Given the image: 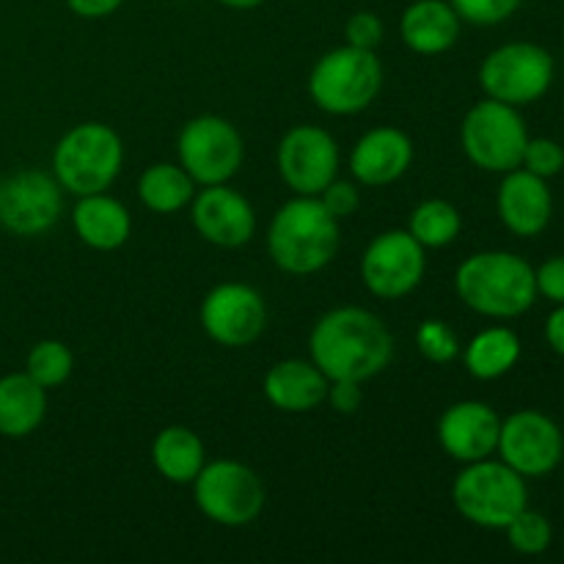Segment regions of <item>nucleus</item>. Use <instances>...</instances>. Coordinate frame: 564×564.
I'll use <instances>...</instances> for the list:
<instances>
[{"mask_svg": "<svg viewBox=\"0 0 564 564\" xmlns=\"http://www.w3.org/2000/svg\"><path fill=\"white\" fill-rule=\"evenodd\" d=\"M308 350L312 361L328 380L364 383L389 367L394 356V339L372 312L341 306L317 319L308 336Z\"/></svg>", "mask_w": 564, "mask_h": 564, "instance_id": "1", "label": "nucleus"}, {"mask_svg": "<svg viewBox=\"0 0 564 564\" xmlns=\"http://www.w3.org/2000/svg\"><path fill=\"white\" fill-rule=\"evenodd\" d=\"M455 290L471 312L494 319L521 317L538 301L534 268L510 251H479L460 262Z\"/></svg>", "mask_w": 564, "mask_h": 564, "instance_id": "2", "label": "nucleus"}, {"mask_svg": "<svg viewBox=\"0 0 564 564\" xmlns=\"http://www.w3.org/2000/svg\"><path fill=\"white\" fill-rule=\"evenodd\" d=\"M339 251V220L317 196H295L273 215L268 253L290 275H312Z\"/></svg>", "mask_w": 564, "mask_h": 564, "instance_id": "3", "label": "nucleus"}, {"mask_svg": "<svg viewBox=\"0 0 564 564\" xmlns=\"http://www.w3.org/2000/svg\"><path fill=\"white\" fill-rule=\"evenodd\" d=\"M124 147L119 132L99 121L77 124L55 143L53 176L72 196L105 193L119 176Z\"/></svg>", "mask_w": 564, "mask_h": 564, "instance_id": "4", "label": "nucleus"}, {"mask_svg": "<svg viewBox=\"0 0 564 564\" xmlns=\"http://www.w3.org/2000/svg\"><path fill=\"white\" fill-rule=\"evenodd\" d=\"M383 86V66L375 50L345 44L314 64L308 94L314 105L330 116H352L367 110Z\"/></svg>", "mask_w": 564, "mask_h": 564, "instance_id": "5", "label": "nucleus"}, {"mask_svg": "<svg viewBox=\"0 0 564 564\" xmlns=\"http://www.w3.org/2000/svg\"><path fill=\"white\" fill-rule=\"evenodd\" d=\"M452 501L468 523L482 529H505L527 507V477L505 460L466 463L452 485Z\"/></svg>", "mask_w": 564, "mask_h": 564, "instance_id": "6", "label": "nucleus"}, {"mask_svg": "<svg viewBox=\"0 0 564 564\" xmlns=\"http://www.w3.org/2000/svg\"><path fill=\"white\" fill-rule=\"evenodd\" d=\"M460 143L466 158L490 174H507L521 169L529 130L516 105L499 99H482L466 113L460 127Z\"/></svg>", "mask_w": 564, "mask_h": 564, "instance_id": "7", "label": "nucleus"}, {"mask_svg": "<svg viewBox=\"0 0 564 564\" xmlns=\"http://www.w3.org/2000/svg\"><path fill=\"white\" fill-rule=\"evenodd\" d=\"M554 55L534 42H510L496 47L479 66V83L490 99L507 105H532L554 83Z\"/></svg>", "mask_w": 564, "mask_h": 564, "instance_id": "8", "label": "nucleus"}, {"mask_svg": "<svg viewBox=\"0 0 564 564\" xmlns=\"http://www.w3.org/2000/svg\"><path fill=\"white\" fill-rule=\"evenodd\" d=\"M196 507L218 527L240 529L259 518L264 507V485L253 468L237 460L204 463L193 479Z\"/></svg>", "mask_w": 564, "mask_h": 564, "instance_id": "9", "label": "nucleus"}, {"mask_svg": "<svg viewBox=\"0 0 564 564\" xmlns=\"http://www.w3.org/2000/svg\"><path fill=\"white\" fill-rule=\"evenodd\" d=\"M176 152L196 185H226L242 165V138L231 121L198 116L182 127Z\"/></svg>", "mask_w": 564, "mask_h": 564, "instance_id": "10", "label": "nucleus"}, {"mask_svg": "<svg viewBox=\"0 0 564 564\" xmlns=\"http://www.w3.org/2000/svg\"><path fill=\"white\" fill-rule=\"evenodd\" d=\"M64 187L53 174L25 169L0 180V226L17 237H39L58 224Z\"/></svg>", "mask_w": 564, "mask_h": 564, "instance_id": "11", "label": "nucleus"}, {"mask_svg": "<svg viewBox=\"0 0 564 564\" xmlns=\"http://www.w3.org/2000/svg\"><path fill=\"white\" fill-rule=\"evenodd\" d=\"M424 246L408 229H389L375 237L361 257V281L372 295L397 301L424 279Z\"/></svg>", "mask_w": 564, "mask_h": 564, "instance_id": "12", "label": "nucleus"}, {"mask_svg": "<svg viewBox=\"0 0 564 564\" xmlns=\"http://www.w3.org/2000/svg\"><path fill=\"white\" fill-rule=\"evenodd\" d=\"M496 452L521 477H545L564 457L562 430L543 411H516L501 422Z\"/></svg>", "mask_w": 564, "mask_h": 564, "instance_id": "13", "label": "nucleus"}, {"mask_svg": "<svg viewBox=\"0 0 564 564\" xmlns=\"http://www.w3.org/2000/svg\"><path fill=\"white\" fill-rule=\"evenodd\" d=\"M339 171V147L317 124H297L279 143V174L295 196H319Z\"/></svg>", "mask_w": 564, "mask_h": 564, "instance_id": "14", "label": "nucleus"}, {"mask_svg": "<svg viewBox=\"0 0 564 564\" xmlns=\"http://www.w3.org/2000/svg\"><path fill=\"white\" fill-rule=\"evenodd\" d=\"M202 325L213 341L224 347H248L268 325V306L253 286L226 281L207 292L202 303Z\"/></svg>", "mask_w": 564, "mask_h": 564, "instance_id": "15", "label": "nucleus"}, {"mask_svg": "<svg viewBox=\"0 0 564 564\" xmlns=\"http://www.w3.org/2000/svg\"><path fill=\"white\" fill-rule=\"evenodd\" d=\"M191 218L198 235L218 248H240L257 231L251 202L229 185H207L191 202Z\"/></svg>", "mask_w": 564, "mask_h": 564, "instance_id": "16", "label": "nucleus"}, {"mask_svg": "<svg viewBox=\"0 0 564 564\" xmlns=\"http://www.w3.org/2000/svg\"><path fill=\"white\" fill-rule=\"evenodd\" d=\"M501 419L490 405L477 400H463L446 408L438 419V444L452 460H485L499 446Z\"/></svg>", "mask_w": 564, "mask_h": 564, "instance_id": "17", "label": "nucleus"}, {"mask_svg": "<svg viewBox=\"0 0 564 564\" xmlns=\"http://www.w3.org/2000/svg\"><path fill=\"white\" fill-rule=\"evenodd\" d=\"M499 218L512 235L538 237L545 231L554 215V196L549 191V180L532 174L527 169L507 171L499 185Z\"/></svg>", "mask_w": 564, "mask_h": 564, "instance_id": "18", "label": "nucleus"}, {"mask_svg": "<svg viewBox=\"0 0 564 564\" xmlns=\"http://www.w3.org/2000/svg\"><path fill=\"white\" fill-rule=\"evenodd\" d=\"M413 163V141L397 127L364 132L350 154V171L361 185L383 187L400 180Z\"/></svg>", "mask_w": 564, "mask_h": 564, "instance_id": "19", "label": "nucleus"}, {"mask_svg": "<svg viewBox=\"0 0 564 564\" xmlns=\"http://www.w3.org/2000/svg\"><path fill=\"white\" fill-rule=\"evenodd\" d=\"M330 380L314 361L286 358L270 367L264 375V397L270 405L284 413H308L319 408L328 397Z\"/></svg>", "mask_w": 564, "mask_h": 564, "instance_id": "20", "label": "nucleus"}, {"mask_svg": "<svg viewBox=\"0 0 564 564\" xmlns=\"http://www.w3.org/2000/svg\"><path fill=\"white\" fill-rule=\"evenodd\" d=\"M460 22L449 0H416L402 11L400 36L413 53L441 55L457 44Z\"/></svg>", "mask_w": 564, "mask_h": 564, "instance_id": "21", "label": "nucleus"}, {"mask_svg": "<svg viewBox=\"0 0 564 564\" xmlns=\"http://www.w3.org/2000/svg\"><path fill=\"white\" fill-rule=\"evenodd\" d=\"M75 235L94 251H116L130 240L132 218L119 198L108 193H91L77 198L72 209Z\"/></svg>", "mask_w": 564, "mask_h": 564, "instance_id": "22", "label": "nucleus"}, {"mask_svg": "<svg viewBox=\"0 0 564 564\" xmlns=\"http://www.w3.org/2000/svg\"><path fill=\"white\" fill-rule=\"evenodd\" d=\"M47 416V389L28 372L0 378V435L28 438Z\"/></svg>", "mask_w": 564, "mask_h": 564, "instance_id": "23", "label": "nucleus"}, {"mask_svg": "<svg viewBox=\"0 0 564 564\" xmlns=\"http://www.w3.org/2000/svg\"><path fill=\"white\" fill-rule=\"evenodd\" d=\"M152 463L163 479L174 485H193L204 468V444L193 430L171 424L152 441Z\"/></svg>", "mask_w": 564, "mask_h": 564, "instance_id": "24", "label": "nucleus"}, {"mask_svg": "<svg viewBox=\"0 0 564 564\" xmlns=\"http://www.w3.org/2000/svg\"><path fill=\"white\" fill-rule=\"evenodd\" d=\"M463 361H466L468 375L477 380L505 378L521 361V339L516 330L505 328V325L485 328L468 341Z\"/></svg>", "mask_w": 564, "mask_h": 564, "instance_id": "25", "label": "nucleus"}, {"mask_svg": "<svg viewBox=\"0 0 564 564\" xmlns=\"http://www.w3.org/2000/svg\"><path fill=\"white\" fill-rule=\"evenodd\" d=\"M193 185L182 165L174 163H154L138 180V198L143 207H149L158 215H171L185 209L193 202Z\"/></svg>", "mask_w": 564, "mask_h": 564, "instance_id": "26", "label": "nucleus"}, {"mask_svg": "<svg viewBox=\"0 0 564 564\" xmlns=\"http://www.w3.org/2000/svg\"><path fill=\"white\" fill-rule=\"evenodd\" d=\"M463 218L457 213L455 204L444 202V198H430L422 202L411 213L408 220V231L422 242L424 248H444L460 235Z\"/></svg>", "mask_w": 564, "mask_h": 564, "instance_id": "27", "label": "nucleus"}, {"mask_svg": "<svg viewBox=\"0 0 564 564\" xmlns=\"http://www.w3.org/2000/svg\"><path fill=\"white\" fill-rule=\"evenodd\" d=\"M75 369L72 350L58 339H42L31 347L25 358V372L44 389H58Z\"/></svg>", "mask_w": 564, "mask_h": 564, "instance_id": "28", "label": "nucleus"}, {"mask_svg": "<svg viewBox=\"0 0 564 564\" xmlns=\"http://www.w3.org/2000/svg\"><path fill=\"white\" fill-rule=\"evenodd\" d=\"M505 532L512 549L523 556L545 554V551L551 549V540H554V529H551L549 518L538 510H529V507H523V510L507 523Z\"/></svg>", "mask_w": 564, "mask_h": 564, "instance_id": "29", "label": "nucleus"}, {"mask_svg": "<svg viewBox=\"0 0 564 564\" xmlns=\"http://www.w3.org/2000/svg\"><path fill=\"white\" fill-rule=\"evenodd\" d=\"M416 347L433 364H452L460 356V339L444 319H424L416 330Z\"/></svg>", "mask_w": 564, "mask_h": 564, "instance_id": "30", "label": "nucleus"}, {"mask_svg": "<svg viewBox=\"0 0 564 564\" xmlns=\"http://www.w3.org/2000/svg\"><path fill=\"white\" fill-rule=\"evenodd\" d=\"M449 3L460 20L488 28L510 20L521 9L523 0H449Z\"/></svg>", "mask_w": 564, "mask_h": 564, "instance_id": "31", "label": "nucleus"}, {"mask_svg": "<svg viewBox=\"0 0 564 564\" xmlns=\"http://www.w3.org/2000/svg\"><path fill=\"white\" fill-rule=\"evenodd\" d=\"M521 169L532 171V174L551 180V176L562 174L564 169V149L554 138H529L527 149H523Z\"/></svg>", "mask_w": 564, "mask_h": 564, "instance_id": "32", "label": "nucleus"}, {"mask_svg": "<svg viewBox=\"0 0 564 564\" xmlns=\"http://www.w3.org/2000/svg\"><path fill=\"white\" fill-rule=\"evenodd\" d=\"M347 44L361 50H375L383 42V20L375 11H356L345 25Z\"/></svg>", "mask_w": 564, "mask_h": 564, "instance_id": "33", "label": "nucleus"}, {"mask_svg": "<svg viewBox=\"0 0 564 564\" xmlns=\"http://www.w3.org/2000/svg\"><path fill=\"white\" fill-rule=\"evenodd\" d=\"M317 198L323 202V207L328 209L336 220H345V218H350V215H356L358 204H361L356 185H350V182H339V180H334L330 185H325V191L319 193Z\"/></svg>", "mask_w": 564, "mask_h": 564, "instance_id": "34", "label": "nucleus"}, {"mask_svg": "<svg viewBox=\"0 0 564 564\" xmlns=\"http://www.w3.org/2000/svg\"><path fill=\"white\" fill-rule=\"evenodd\" d=\"M534 284L538 295L549 297L551 303H564V257H551L534 270Z\"/></svg>", "mask_w": 564, "mask_h": 564, "instance_id": "35", "label": "nucleus"}, {"mask_svg": "<svg viewBox=\"0 0 564 564\" xmlns=\"http://www.w3.org/2000/svg\"><path fill=\"white\" fill-rule=\"evenodd\" d=\"M325 400L330 402L336 413H345V416H352L358 408L364 405V391L358 380H330L328 397Z\"/></svg>", "mask_w": 564, "mask_h": 564, "instance_id": "36", "label": "nucleus"}, {"mask_svg": "<svg viewBox=\"0 0 564 564\" xmlns=\"http://www.w3.org/2000/svg\"><path fill=\"white\" fill-rule=\"evenodd\" d=\"M124 0H66L72 14L83 17V20H102V17L113 14Z\"/></svg>", "mask_w": 564, "mask_h": 564, "instance_id": "37", "label": "nucleus"}, {"mask_svg": "<svg viewBox=\"0 0 564 564\" xmlns=\"http://www.w3.org/2000/svg\"><path fill=\"white\" fill-rule=\"evenodd\" d=\"M545 341L556 356L564 358V303H560L545 319Z\"/></svg>", "mask_w": 564, "mask_h": 564, "instance_id": "38", "label": "nucleus"}, {"mask_svg": "<svg viewBox=\"0 0 564 564\" xmlns=\"http://www.w3.org/2000/svg\"><path fill=\"white\" fill-rule=\"evenodd\" d=\"M218 3H224L226 9H237V11H248V9H257V6H262L264 0H218Z\"/></svg>", "mask_w": 564, "mask_h": 564, "instance_id": "39", "label": "nucleus"}]
</instances>
